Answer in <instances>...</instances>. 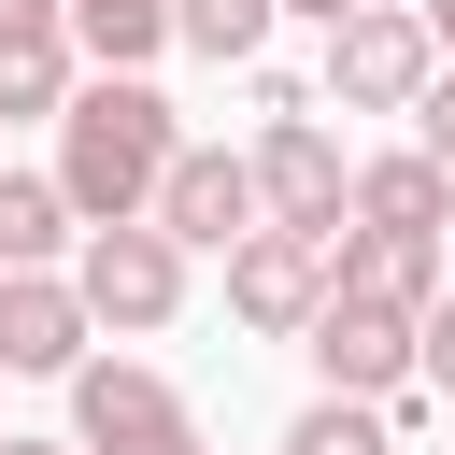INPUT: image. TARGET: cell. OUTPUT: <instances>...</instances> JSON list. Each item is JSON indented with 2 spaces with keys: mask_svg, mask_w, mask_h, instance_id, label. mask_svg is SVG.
I'll use <instances>...</instances> for the list:
<instances>
[{
  "mask_svg": "<svg viewBox=\"0 0 455 455\" xmlns=\"http://www.w3.org/2000/svg\"><path fill=\"white\" fill-rule=\"evenodd\" d=\"M171 156H185V128H171V100L142 71H85L57 100V199H71V228H142Z\"/></svg>",
  "mask_w": 455,
  "mask_h": 455,
  "instance_id": "1",
  "label": "cell"
},
{
  "mask_svg": "<svg viewBox=\"0 0 455 455\" xmlns=\"http://www.w3.org/2000/svg\"><path fill=\"white\" fill-rule=\"evenodd\" d=\"M71 455H199V412L171 398V370L85 355L71 370Z\"/></svg>",
  "mask_w": 455,
  "mask_h": 455,
  "instance_id": "2",
  "label": "cell"
},
{
  "mask_svg": "<svg viewBox=\"0 0 455 455\" xmlns=\"http://www.w3.org/2000/svg\"><path fill=\"white\" fill-rule=\"evenodd\" d=\"M71 299H85V327H171L185 313V242L171 228H85L71 242Z\"/></svg>",
  "mask_w": 455,
  "mask_h": 455,
  "instance_id": "3",
  "label": "cell"
},
{
  "mask_svg": "<svg viewBox=\"0 0 455 455\" xmlns=\"http://www.w3.org/2000/svg\"><path fill=\"white\" fill-rule=\"evenodd\" d=\"M427 71H441V43H427L412 0H370V14L327 28V100H341V114H412Z\"/></svg>",
  "mask_w": 455,
  "mask_h": 455,
  "instance_id": "4",
  "label": "cell"
},
{
  "mask_svg": "<svg viewBox=\"0 0 455 455\" xmlns=\"http://www.w3.org/2000/svg\"><path fill=\"white\" fill-rule=\"evenodd\" d=\"M242 171H256V228H299V242H327V228H341V199H355V156H341L313 114H270Z\"/></svg>",
  "mask_w": 455,
  "mask_h": 455,
  "instance_id": "5",
  "label": "cell"
},
{
  "mask_svg": "<svg viewBox=\"0 0 455 455\" xmlns=\"http://www.w3.org/2000/svg\"><path fill=\"white\" fill-rule=\"evenodd\" d=\"M299 355H313V384H327V398H370V412H398V398H412V313L327 299V313L299 327Z\"/></svg>",
  "mask_w": 455,
  "mask_h": 455,
  "instance_id": "6",
  "label": "cell"
},
{
  "mask_svg": "<svg viewBox=\"0 0 455 455\" xmlns=\"http://www.w3.org/2000/svg\"><path fill=\"white\" fill-rule=\"evenodd\" d=\"M228 313H242L256 341H299V327L327 313V242H299V228L228 242Z\"/></svg>",
  "mask_w": 455,
  "mask_h": 455,
  "instance_id": "7",
  "label": "cell"
},
{
  "mask_svg": "<svg viewBox=\"0 0 455 455\" xmlns=\"http://www.w3.org/2000/svg\"><path fill=\"white\" fill-rule=\"evenodd\" d=\"M142 228H171L185 256H228V242H256V171L228 156V142H185L171 156V185H156V213Z\"/></svg>",
  "mask_w": 455,
  "mask_h": 455,
  "instance_id": "8",
  "label": "cell"
},
{
  "mask_svg": "<svg viewBox=\"0 0 455 455\" xmlns=\"http://www.w3.org/2000/svg\"><path fill=\"white\" fill-rule=\"evenodd\" d=\"M85 299H71V270H0V370H43V384H71L85 370Z\"/></svg>",
  "mask_w": 455,
  "mask_h": 455,
  "instance_id": "9",
  "label": "cell"
},
{
  "mask_svg": "<svg viewBox=\"0 0 455 455\" xmlns=\"http://www.w3.org/2000/svg\"><path fill=\"white\" fill-rule=\"evenodd\" d=\"M327 299L427 313V299H441V242H398V228H327Z\"/></svg>",
  "mask_w": 455,
  "mask_h": 455,
  "instance_id": "10",
  "label": "cell"
},
{
  "mask_svg": "<svg viewBox=\"0 0 455 455\" xmlns=\"http://www.w3.org/2000/svg\"><path fill=\"white\" fill-rule=\"evenodd\" d=\"M341 228L441 242V228H455V171H427V156H370V171H355V199H341Z\"/></svg>",
  "mask_w": 455,
  "mask_h": 455,
  "instance_id": "11",
  "label": "cell"
},
{
  "mask_svg": "<svg viewBox=\"0 0 455 455\" xmlns=\"http://www.w3.org/2000/svg\"><path fill=\"white\" fill-rule=\"evenodd\" d=\"M85 228H71V199H57V171H0V270H57Z\"/></svg>",
  "mask_w": 455,
  "mask_h": 455,
  "instance_id": "12",
  "label": "cell"
},
{
  "mask_svg": "<svg viewBox=\"0 0 455 455\" xmlns=\"http://www.w3.org/2000/svg\"><path fill=\"white\" fill-rule=\"evenodd\" d=\"M71 85H85L71 28H0V114H57Z\"/></svg>",
  "mask_w": 455,
  "mask_h": 455,
  "instance_id": "13",
  "label": "cell"
},
{
  "mask_svg": "<svg viewBox=\"0 0 455 455\" xmlns=\"http://www.w3.org/2000/svg\"><path fill=\"white\" fill-rule=\"evenodd\" d=\"M270 28H284L270 0H171V43H185V57H213V71H256V57H270Z\"/></svg>",
  "mask_w": 455,
  "mask_h": 455,
  "instance_id": "14",
  "label": "cell"
},
{
  "mask_svg": "<svg viewBox=\"0 0 455 455\" xmlns=\"http://www.w3.org/2000/svg\"><path fill=\"white\" fill-rule=\"evenodd\" d=\"M57 14H71V57H100V71H142L171 43V0H57Z\"/></svg>",
  "mask_w": 455,
  "mask_h": 455,
  "instance_id": "15",
  "label": "cell"
},
{
  "mask_svg": "<svg viewBox=\"0 0 455 455\" xmlns=\"http://www.w3.org/2000/svg\"><path fill=\"white\" fill-rule=\"evenodd\" d=\"M412 412V398H398ZM398 412H370V398H313L299 427H284V455H398Z\"/></svg>",
  "mask_w": 455,
  "mask_h": 455,
  "instance_id": "16",
  "label": "cell"
},
{
  "mask_svg": "<svg viewBox=\"0 0 455 455\" xmlns=\"http://www.w3.org/2000/svg\"><path fill=\"white\" fill-rule=\"evenodd\" d=\"M412 384L455 412V299H427V313H412Z\"/></svg>",
  "mask_w": 455,
  "mask_h": 455,
  "instance_id": "17",
  "label": "cell"
},
{
  "mask_svg": "<svg viewBox=\"0 0 455 455\" xmlns=\"http://www.w3.org/2000/svg\"><path fill=\"white\" fill-rule=\"evenodd\" d=\"M412 156L455 171V71H427V100H412Z\"/></svg>",
  "mask_w": 455,
  "mask_h": 455,
  "instance_id": "18",
  "label": "cell"
},
{
  "mask_svg": "<svg viewBox=\"0 0 455 455\" xmlns=\"http://www.w3.org/2000/svg\"><path fill=\"white\" fill-rule=\"evenodd\" d=\"M270 14H313V28H341V14H370V0H270Z\"/></svg>",
  "mask_w": 455,
  "mask_h": 455,
  "instance_id": "19",
  "label": "cell"
},
{
  "mask_svg": "<svg viewBox=\"0 0 455 455\" xmlns=\"http://www.w3.org/2000/svg\"><path fill=\"white\" fill-rule=\"evenodd\" d=\"M412 14H427V43H441V57H455V0H412Z\"/></svg>",
  "mask_w": 455,
  "mask_h": 455,
  "instance_id": "20",
  "label": "cell"
},
{
  "mask_svg": "<svg viewBox=\"0 0 455 455\" xmlns=\"http://www.w3.org/2000/svg\"><path fill=\"white\" fill-rule=\"evenodd\" d=\"M0 455H71V441H14V427H0Z\"/></svg>",
  "mask_w": 455,
  "mask_h": 455,
  "instance_id": "21",
  "label": "cell"
},
{
  "mask_svg": "<svg viewBox=\"0 0 455 455\" xmlns=\"http://www.w3.org/2000/svg\"><path fill=\"white\" fill-rule=\"evenodd\" d=\"M441 242H455V228H441Z\"/></svg>",
  "mask_w": 455,
  "mask_h": 455,
  "instance_id": "22",
  "label": "cell"
}]
</instances>
